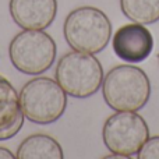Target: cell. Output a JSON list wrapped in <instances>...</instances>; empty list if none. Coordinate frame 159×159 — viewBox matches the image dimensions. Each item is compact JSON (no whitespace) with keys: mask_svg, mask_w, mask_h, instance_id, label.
<instances>
[{"mask_svg":"<svg viewBox=\"0 0 159 159\" xmlns=\"http://www.w3.org/2000/svg\"><path fill=\"white\" fill-rule=\"evenodd\" d=\"M158 59H159V55H158Z\"/></svg>","mask_w":159,"mask_h":159,"instance_id":"obj_14","label":"cell"},{"mask_svg":"<svg viewBox=\"0 0 159 159\" xmlns=\"http://www.w3.org/2000/svg\"><path fill=\"white\" fill-rule=\"evenodd\" d=\"M103 67L92 53L69 52L59 60L55 78L67 95L89 98L99 91L103 82Z\"/></svg>","mask_w":159,"mask_h":159,"instance_id":"obj_4","label":"cell"},{"mask_svg":"<svg viewBox=\"0 0 159 159\" xmlns=\"http://www.w3.org/2000/svg\"><path fill=\"white\" fill-rule=\"evenodd\" d=\"M18 159H63V148L48 134H32L27 137L17 149Z\"/></svg>","mask_w":159,"mask_h":159,"instance_id":"obj_10","label":"cell"},{"mask_svg":"<svg viewBox=\"0 0 159 159\" xmlns=\"http://www.w3.org/2000/svg\"><path fill=\"white\" fill-rule=\"evenodd\" d=\"M102 138L112 154L131 158L149 138V127L137 112H116L105 121Z\"/></svg>","mask_w":159,"mask_h":159,"instance_id":"obj_6","label":"cell"},{"mask_svg":"<svg viewBox=\"0 0 159 159\" xmlns=\"http://www.w3.org/2000/svg\"><path fill=\"white\" fill-rule=\"evenodd\" d=\"M24 117L17 89L0 75V141L16 137L24 124Z\"/></svg>","mask_w":159,"mask_h":159,"instance_id":"obj_9","label":"cell"},{"mask_svg":"<svg viewBox=\"0 0 159 159\" xmlns=\"http://www.w3.org/2000/svg\"><path fill=\"white\" fill-rule=\"evenodd\" d=\"M63 34L73 50L95 55L109 43L112 22L102 10L92 6H82L74 8L66 17Z\"/></svg>","mask_w":159,"mask_h":159,"instance_id":"obj_2","label":"cell"},{"mask_svg":"<svg viewBox=\"0 0 159 159\" xmlns=\"http://www.w3.org/2000/svg\"><path fill=\"white\" fill-rule=\"evenodd\" d=\"M13 21L22 30H46L57 14V0H10Z\"/></svg>","mask_w":159,"mask_h":159,"instance_id":"obj_8","label":"cell"},{"mask_svg":"<svg viewBox=\"0 0 159 159\" xmlns=\"http://www.w3.org/2000/svg\"><path fill=\"white\" fill-rule=\"evenodd\" d=\"M13 158H16V155L10 149L4 148V147H0V159H13Z\"/></svg>","mask_w":159,"mask_h":159,"instance_id":"obj_13","label":"cell"},{"mask_svg":"<svg viewBox=\"0 0 159 159\" xmlns=\"http://www.w3.org/2000/svg\"><path fill=\"white\" fill-rule=\"evenodd\" d=\"M113 52L126 63H141L147 60L154 49V36L143 24L131 22L120 27L112 39Z\"/></svg>","mask_w":159,"mask_h":159,"instance_id":"obj_7","label":"cell"},{"mask_svg":"<svg viewBox=\"0 0 159 159\" xmlns=\"http://www.w3.org/2000/svg\"><path fill=\"white\" fill-rule=\"evenodd\" d=\"M140 159H159V135L149 137L137 154Z\"/></svg>","mask_w":159,"mask_h":159,"instance_id":"obj_12","label":"cell"},{"mask_svg":"<svg viewBox=\"0 0 159 159\" xmlns=\"http://www.w3.org/2000/svg\"><path fill=\"white\" fill-rule=\"evenodd\" d=\"M121 13L143 25L159 21V0H120Z\"/></svg>","mask_w":159,"mask_h":159,"instance_id":"obj_11","label":"cell"},{"mask_svg":"<svg viewBox=\"0 0 159 159\" xmlns=\"http://www.w3.org/2000/svg\"><path fill=\"white\" fill-rule=\"evenodd\" d=\"M20 102L25 119L36 124H50L66 112L67 93L56 80L36 77L25 82Z\"/></svg>","mask_w":159,"mask_h":159,"instance_id":"obj_3","label":"cell"},{"mask_svg":"<svg viewBox=\"0 0 159 159\" xmlns=\"http://www.w3.org/2000/svg\"><path fill=\"white\" fill-rule=\"evenodd\" d=\"M102 95L115 112H138L151 98V81L137 66H116L103 77Z\"/></svg>","mask_w":159,"mask_h":159,"instance_id":"obj_1","label":"cell"},{"mask_svg":"<svg viewBox=\"0 0 159 159\" xmlns=\"http://www.w3.org/2000/svg\"><path fill=\"white\" fill-rule=\"evenodd\" d=\"M57 46L53 38L43 30H24L10 42V61L20 73L38 75L53 66Z\"/></svg>","mask_w":159,"mask_h":159,"instance_id":"obj_5","label":"cell"}]
</instances>
